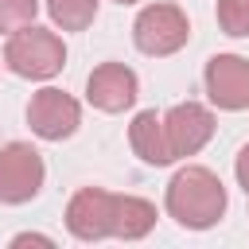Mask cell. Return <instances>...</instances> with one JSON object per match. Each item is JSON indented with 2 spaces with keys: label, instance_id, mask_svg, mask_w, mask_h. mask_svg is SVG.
<instances>
[{
  "label": "cell",
  "instance_id": "1",
  "mask_svg": "<svg viewBox=\"0 0 249 249\" xmlns=\"http://www.w3.org/2000/svg\"><path fill=\"white\" fill-rule=\"evenodd\" d=\"M163 206L183 230H210L226 214V187L210 167L187 163L171 175L163 191Z\"/></svg>",
  "mask_w": 249,
  "mask_h": 249
},
{
  "label": "cell",
  "instance_id": "2",
  "mask_svg": "<svg viewBox=\"0 0 249 249\" xmlns=\"http://www.w3.org/2000/svg\"><path fill=\"white\" fill-rule=\"evenodd\" d=\"M4 66L16 78H31V82H47L54 74H62L66 66V43L58 31L39 27V23H23L8 35L4 43Z\"/></svg>",
  "mask_w": 249,
  "mask_h": 249
},
{
  "label": "cell",
  "instance_id": "3",
  "mask_svg": "<svg viewBox=\"0 0 249 249\" xmlns=\"http://www.w3.org/2000/svg\"><path fill=\"white\" fill-rule=\"evenodd\" d=\"M187 39H191V19L179 4H167V0L144 4L132 19V43H136V51H144L152 58H167V54L183 51Z\"/></svg>",
  "mask_w": 249,
  "mask_h": 249
},
{
  "label": "cell",
  "instance_id": "4",
  "mask_svg": "<svg viewBox=\"0 0 249 249\" xmlns=\"http://www.w3.org/2000/svg\"><path fill=\"white\" fill-rule=\"evenodd\" d=\"M43 179H47V163L35 144L27 140L0 144V202L8 206L31 202L43 191Z\"/></svg>",
  "mask_w": 249,
  "mask_h": 249
},
{
  "label": "cell",
  "instance_id": "5",
  "mask_svg": "<svg viewBox=\"0 0 249 249\" xmlns=\"http://www.w3.org/2000/svg\"><path fill=\"white\" fill-rule=\"evenodd\" d=\"M27 124H31V132L39 136V140H66V136H74L78 132V124H82V105L66 93V89H58V86H43V89H35L31 93V101H27Z\"/></svg>",
  "mask_w": 249,
  "mask_h": 249
},
{
  "label": "cell",
  "instance_id": "6",
  "mask_svg": "<svg viewBox=\"0 0 249 249\" xmlns=\"http://www.w3.org/2000/svg\"><path fill=\"white\" fill-rule=\"evenodd\" d=\"M66 230L78 241H105L117 233V195L105 187H82L66 202Z\"/></svg>",
  "mask_w": 249,
  "mask_h": 249
},
{
  "label": "cell",
  "instance_id": "7",
  "mask_svg": "<svg viewBox=\"0 0 249 249\" xmlns=\"http://www.w3.org/2000/svg\"><path fill=\"white\" fill-rule=\"evenodd\" d=\"M163 132H167L171 160L198 156L214 136V113L202 101H179L163 113Z\"/></svg>",
  "mask_w": 249,
  "mask_h": 249
},
{
  "label": "cell",
  "instance_id": "8",
  "mask_svg": "<svg viewBox=\"0 0 249 249\" xmlns=\"http://www.w3.org/2000/svg\"><path fill=\"white\" fill-rule=\"evenodd\" d=\"M206 82V97L210 105L226 109V113H241L249 109V58L241 54H214L202 70Z\"/></svg>",
  "mask_w": 249,
  "mask_h": 249
},
{
  "label": "cell",
  "instance_id": "9",
  "mask_svg": "<svg viewBox=\"0 0 249 249\" xmlns=\"http://www.w3.org/2000/svg\"><path fill=\"white\" fill-rule=\"evenodd\" d=\"M140 97V78L124 62H101L86 78V101L101 113H124Z\"/></svg>",
  "mask_w": 249,
  "mask_h": 249
},
{
  "label": "cell",
  "instance_id": "10",
  "mask_svg": "<svg viewBox=\"0 0 249 249\" xmlns=\"http://www.w3.org/2000/svg\"><path fill=\"white\" fill-rule=\"evenodd\" d=\"M128 148H132V152L140 156V163H148V167H167V163H175V160H171V148H167V132H163V113H156V109L136 113L132 124H128Z\"/></svg>",
  "mask_w": 249,
  "mask_h": 249
},
{
  "label": "cell",
  "instance_id": "11",
  "mask_svg": "<svg viewBox=\"0 0 249 249\" xmlns=\"http://www.w3.org/2000/svg\"><path fill=\"white\" fill-rule=\"evenodd\" d=\"M156 226V206L140 195H117V233L121 241H140Z\"/></svg>",
  "mask_w": 249,
  "mask_h": 249
},
{
  "label": "cell",
  "instance_id": "12",
  "mask_svg": "<svg viewBox=\"0 0 249 249\" xmlns=\"http://www.w3.org/2000/svg\"><path fill=\"white\" fill-rule=\"evenodd\" d=\"M58 31H86L97 19V0H43Z\"/></svg>",
  "mask_w": 249,
  "mask_h": 249
},
{
  "label": "cell",
  "instance_id": "13",
  "mask_svg": "<svg viewBox=\"0 0 249 249\" xmlns=\"http://www.w3.org/2000/svg\"><path fill=\"white\" fill-rule=\"evenodd\" d=\"M214 16H218V27L226 35H233V39L249 35V0H218Z\"/></svg>",
  "mask_w": 249,
  "mask_h": 249
},
{
  "label": "cell",
  "instance_id": "14",
  "mask_svg": "<svg viewBox=\"0 0 249 249\" xmlns=\"http://www.w3.org/2000/svg\"><path fill=\"white\" fill-rule=\"evenodd\" d=\"M35 12H39V0H0V31L12 35L23 23H35Z\"/></svg>",
  "mask_w": 249,
  "mask_h": 249
},
{
  "label": "cell",
  "instance_id": "15",
  "mask_svg": "<svg viewBox=\"0 0 249 249\" xmlns=\"http://www.w3.org/2000/svg\"><path fill=\"white\" fill-rule=\"evenodd\" d=\"M233 175H237V187L249 191V144L237 152V160H233Z\"/></svg>",
  "mask_w": 249,
  "mask_h": 249
},
{
  "label": "cell",
  "instance_id": "16",
  "mask_svg": "<svg viewBox=\"0 0 249 249\" xmlns=\"http://www.w3.org/2000/svg\"><path fill=\"white\" fill-rule=\"evenodd\" d=\"M31 241H35V245H54V241L43 237V233H19V237H12V245H31Z\"/></svg>",
  "mask_w": 249,
  "mask_h": 249
},
{
  "label": "cell",
  "instance_id": "17",
  "mask_svg": "<svg viewBox=\"0 0 249 249\" xmlns=\"http://www.w3.org/2000/svg\"><path fill=\"white\" fill-rule=\"evenodd\" d=\"M113 4H121V8H128V4H140V0H113Z\"/></svg>",
  "mask_w": 249,
  "mask_h": 249
},
{
  "label": "cell",
  "instance_id": "18",
  "mask_svg": "<svg viewBox=\"0 0 249 249\" xmlns=\"http://www.w3.org/2000/svg\"><path fill=\"white\" fill-rule=\"evenodd\" d=\"M245 195H249V191H245Z\"/></svg>",
  "mask_w": 249,
  "mask_h": 249
}]
</instances>
